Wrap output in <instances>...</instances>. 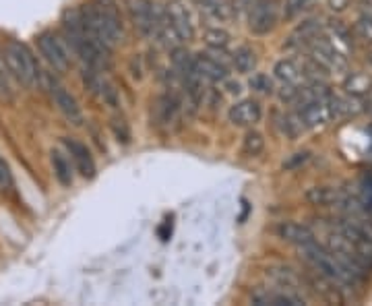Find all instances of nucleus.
Instances as JSON below:
<instances>
[{
    "instance_id": "obj_1",
    "label": "nucleus",
    "mask_w": 372,
    "mask_h": 306,
    "mask_svg": "<svg viewBox=\"0 0 372 306\" xmlns=\"http://www.w3.org/2000/svg\"><path fill=\"white\" fill-rule=\"evenodd\" d=\"M81 15H83L85 31L110 52L122 42L124 29L114 0H95L85 8H81Z\"/></svg>"
},
{
    "instance_id": "obj_2",
    "label": "nucleus",
    "mask_w": 372,
    "mask_h": 306,
    "mask_svg": "<svg viewBox=\"0 0 372 306\" xmlns=\"http://www.w3.org/2000/svg\"><path fill=\"white\" fill-rule=\"evenodd\" d=\"M300 250V257L314 269L319 271L321 275H325L327 280H331L333 284L341 286V288H354V286H360L364 280L358 278L356 273H352L339 259L333 250L316 244V240L312 242H306V244H300L298 246Z\"/></svg>"
},
{
    "instance_id": "obj_3",
    "label": "nucleus",
    "mask_w": 372,
    "mask_h": 306,
    "mask_svg": "<svg viewBox=\"0 0 372 306\" xmlns=\"http://www.w3.org/2000/svg\"><path fill=\"white\" fill-rule=\"evenodd\" d=\"M2 58H4V65H6L10 77L19 85L27 87V90L37 85L40 71H37L35 58H33L31 50L27 48V44L17 42V40H8L4 44V50H2Z\"/></svg>"
},
{
    "instance_id": "obj_4",
    "label": "nucleus",
    "mask_w": 372,
    "mask_h": 306,
    "mask_svg": "<svg viewBox=\"0 0 372 306\" xmlns=\"http://www.w3.org/2000/svg\"><path fill=\"white\" fill-rule=\"evenodd\" d=\"M126 6L135 27L143 35L155 40L160 21L164 17V4H158L153 0H126Z\"/></svg>"
},
{
    "instance_id": "obj_5",
    "label": "nucleus",
    "mask_w": 372,
    "mask_h": 306,
    "mask_svg": "<svg viewBox=\"0 0 372 306\" xmlns=\"http://www.w3.org/2000/svg\"><path fill=\"white\" fill-rule=\"evenodd\" d=\"M308 52L310 58H314L321 67H325L327 71H335V73H344L348 69V60L346 56L339 52V48L335 46L333 40H329L327 35H316L312 37L308 44Z\"/></svg>"
},
{
    "instance_id": "obj_6",
    "label": "nucleus",
    "mask_w": 372,
    "mask_h": 306,
    "mask_svg": "<svg viewBox=\"0 0 372 306\" xmlns=\"http://www.w3.org/2000/svg\"><path fill=\"white\" fill-rule=\"evenodd\" d=\"M69 44H65L56 33L52 31H44L37 35V48L42 52V56L46 58V62L56 71V73H65L71 67V54H69Z\"/></svg>"
},
{
    "instance_id": "obj_7",
    "label": "nucleus",
    "mask_w": 372,
    "mask_h": 306,
    "mask_svg": "<svg viewBox=\"0 0 372 306\" xmlns=\"http://www.w3.org/2000/svg\"><path fill=\"white\" fill-rule=\"evenodd\" d=\"M279 0H255L248 8V29L257 35L273 31L279 21Z\"/></svg>"
},
{
    "instance_id": "obj_8",
    "label": "nucleus",
    "mask_w": 372,
    "mask_h": 306,
    "mask_svg": "<svg viewBox=\"0 0 372 306\" xmlns=\"http://www.w3.org/2000/svg\"><path fill=\"white\" fill-rule=\"evenodd\" d=\"M48 90H50V96L56 103V108L60 110V114L73 124V126H81L85 122V116H83V110L77 102V98L54 77L48 79Z\"/></svg>"
},
{
    "instance_id": "obj_9",
    "label": "nucleus",
    "mask_w": 372,
    "mask_h": 306,
    "mask_svg": "<svg viewBox=\"0 0 372 306\" xmlns=\"http://www.w3.org/2000/svg\"><path fill=\"white\" fill-rule=\"evenodd\" d=\"M164 12L168 23L174 27V31L180 35L183 42H188L194 37L196 29H194V19L190 8L186 6L183 0H170L168 4H164Z\"/></svg>"
},
{
    "instance_id": "obj_10",
    "label": "nucleus",
    "mask_w": 372,
    "mask_h": 306,
    "mask_svg": "<svg viewBox=\"0 0 372 306\" xmlns=\"http://www.w3.org/2000/svg\"><path fill=\"white\" fill-rule=\"evenodd\" d=\"M83 81H85V87L92 92L99 102L108 103V105H116L118 103V92L108 81V77L103 75V71H95V69L87 67V71L83 73Z\"/></svg>"
},
{
    "instance_id": "obj_11",
    "label": "nucleus",
    "mask_w": 372,
    "mask_h": 306,
    "mask_svg": "<svg viewBox=\"0 0 372 306\" xmlns=\"http://www.w3.org/2000/svg\"><path fill=\"white\" fill-rule=\"evenodd\" d=\"M298 116H300L304 128H319V126H325V124L333 118L331 103H329V96H327V98H321V100H316V102L306 103L304 108H298Z\"/></svg>"
},
{
    "instance_id": "obj_12",
    "label": "nucleus",
    "mask_w": 372,
    "mask_h": 306,
    "mask_svg": "<svg viewBox=\"0 0 372 306\" xmlns=\"http://www.w3.org/2000/svg\"><path fill=\"white\" fill-rule=\"evenodd\" d=\"M71 160H73V166L77 168V172L83 176V178H93L95 176V162H93L92 151L87 149V145H83L81 141L77 139H71V137H65L62 139Z\"/></svg>"
},
{
    "instance_id": "obj_13",
    "label": "nucleus",
    "mask_w": 372,
    "mask_h": 306,
    "mask_svg": "<svg viewBox=\"0 0 372 306\" xmlns=\"http://www.w3.org/2000/svg\"><path fill=\"white\" fill-rule=\"evenodd\" d=\"M261 116H263L261 103L255 102V100H240V102L234 103L228 112L230 122L236 124V126H253L261 120Z\"/></svg>"
},
{
    "instance_id": "obj_14",
    "label": "nucleus",
    "mask_w": 372,
    "mask_h": 306,
    "mask_svg": "<svg viewBox=\"0 0 372 306\" xmlns=\"http://www.w3.org/2000/svg\"><path fill=\"white\" fill-rule=\"evenodd\" d=\"M265 278H267L269 286H273V288H278V290L300 292V288H302V278H300L294 269L283 267V265L267 267V269H265Z\"/></svg>"
},
{
    "instance_id": "obj_15",
    "label": "nucleus",
    "mask_w": 372,
    "mask_h": 306,
    "mask_svg": "<svg viewBox=\"0 0 372 306\" xmlns=\"http://www.w3.org/2000/svg\"><path fill=\"white\" fill-rule=\"evenodd\" d=\"M350 197L335 187H312L306 191V201L314 207H341Z\"/></svg>"
},
{
    "instance_id": "obj_16",
    "label": "nucleus",
    "mask_w": 372,
    "mask_h": 306,
    "mask_svg": "<svg viewBox=\"0 0 372 306\" xmlns=\"http://www.w3.org/2000/svg\"><path fill=\"white\" fill-rule=\"evenodd\" d=\"M194 69L205 81H211V83H219V81L228 79L226 67L217 58H213L209 54H203V52L194 56Z\"/></svg>"
},
{
    "instance_id": "obj_17",
    "label": "nucleus",
    "mask_w": 372,
    "mask_h": 306,
    "mask_svg": "<svg viewBox=\"0 0 372 306\" xmlns=\"http://www.w3.org/2000/svg\"><path fill=\"white\" fill-rule=\"evenodd\" d=\"M278 236L283 242H289V244H296V246L314 240V232L308 226L298 223V221H281L278 226Z\"/></svg>"
},
{
    "instance_id": "obj_18",
    "label": "nucleus",
    "mask_w": 372,
    "mask_h": 306,
    "mask_svg": "<svg viewBox=\"0 0 372 306\" xmlns=\"http://www.w3.org/2000/svg\"><path fill=\"white\" fill-rule=\"evenodd\" d=\"M273 73H276V77H278L283 85H296V87H300L302 81L306 79L302 65H298V62L291 60V58L279 60L278 65L273 67Z\"/></svg>"
},
{
    "instance_id": "obj_19",
    "label": "nucleus",
    "mask_w": 372,
    "mask_h": 306,
    "mask_svg": "<svg viewBox=\"0 0 372 306\" xmlns=\"http://www.w3.org/2000/svg\"><path fill=\"white\" fill-rule=\"evenodd\" d=\"M50 164H52L56 180L62 187H71L73 180H75V176H73V160H69L60 149H52L50 151Z\"/></svg>"
},
{
    "instance_id": "obj_20",
    "label": "nucleus",
    "mask_w": 372,
    "mask_h": 306,
    "mask_svg": "<svg viewBox=\"0 0 372 306\" xmlns=\"http://www.w3.org/2000/svg\"><path fill=\"white\" fill-rule=\"evenodd\" d=\"M333 118H350L362 112V102L356 96H329Z\"/></svg>"
},
{
    "instance_id": "obj_21",
    "label": "nucleus",
    "mask_w": 372,
    "mask_h": 306,
    "mask_svg": "<svg viewBox=\"0 0 372 306\" xmlns=\"http://www.w3.org/2000/svg\"><path fill=\"white\" fill-rule=\"evenodd\" d=\"M232 62H234V69L242 75H251L255 69H257V54L253 48L248 46H240L234 54H232Z\"/></svg>"
},
{
    "instance_id": "obj_22",
    "label": "nucleus",
    "mask_w": 372,
    "mask_h": 306,
    "mask_svg": "<svg viewBox=\"0 0 372 306\" xmlns=\"http://www.w3.org/2000/svg\"><path fill=\"white\" fill-rule=\"evenodd\" d=\"M344 87H346V92L350 96L362 98V96H366L372 90V79L369 75H364V73H350L348 79H346V83H344Z\"/></svg>"
},
{
    "instance_id": "obj_23",
    "label": "nucleus",
    "mask_w": 372,
    "mask_h": 306,
    "mask_svg": "<svg viewBox=\"0 0 372 306\" xmlns=\"http://www.w3.org/2000/svg\"><path fill=\"white\" fill-rule=\"evenodd\" d=\"M205 44H207L209 48H213V50L223 52V50H228V48H230V44H232V35H230L226 29L211 27V29H207V31H205Z\"/></svg>"
},
{
    "instance_id": "obj_24",
    "label": "nucleus",
    "mask_w": 372,
    "mask_h": 306,
    "mask_svg": "<svg viewBox=\"0 0 372 306\" xmlns=\"http://www.w3.org/2000/svg\"><path fill=\"white\" fill-rule=\"evenodd\" d=\"M201 8L217 21H226L232 15V8L226 0H201Z\"/></svg>"
},
{
    "instance_id": "obj_25",
    "label": "nucleus",
    "mask_w": 372,
    "mask_h": 306,
    "mask_svg": "<svg viewBox=\"0 0 372 306\" xmlns=\"http://www.w3.org/2000/svg\"><path fill=\"white\" fill-rule=\"evenodd\" d=\"M263 149H265V139H263V135H261L259 130H248V133L244 135V141H242V151H244L246 155L255 158V155L263 153Z\"/></svg>"
},
{
    "instance_id": "obj_26",
    "label": "nucleus",
    "mask_w": 372,
    "mask_h": 306,
    "mask_svg": "<svg viewBox=\"0 0 372 306\" xmlns=\"http://www.w3.org/2000/svg\"><path fill=\"white\" fill-rule=\"evenodd\" d=\"M0 100H12V85H10V73L4 65V58L0 54Z\"/></svg>"
},
{
    "instance_id": "obj_27",
    "label": "nucleus",
    "mask_w": 372,
    "mask_h": 306,
    "mask_svg": "<svg viewBox=\"0 0 372 306\" xmlns=\"http://www.w3.org/2000/svg\"><path fill=\"white\" fill-rule=\"evenodd\" d=\"M356 33L364 44H372V17L371 15H362L356 21Z\"/></svg>"
},
{
    "instance_id": "obj_28",
    "label": "nucleus",
    "mask_w": 372,
    "mask_h": 306,
    "mask_svg": "<svg viewBox=\"0 0 372 306\" xmlns=\"http://www.w3.org/2000/svg\"><path fill=\"white\" fill-rule=\"evenodd\" d=\"M255 92H259V94H273V81L267 77V75H263V73H257V75H253L251 77V83H248Z\"/></svg>"
},
{
    "instance_id": "obj_29",
    "label": "nucleus",
    "mask_w": 372,
    "mask_h": 306,
    "mask_svg": "<svg viewBox=\"0 0 372 306\" xmlns=\"http://www.w3.org/2000/svg\"><path fill=\"white\" fill-rule=\"evenodd\" d=\"M12 187H15L12 172L8 168V164L4 162V158L0 155V193H8V191H12Z\"/></svg>"
},
{
    "instance_id": "obj_30",
    "label": "nucleus",
    "mask_w": 372,
    "mask_h": 306,
    "mask_svg": "<svg viewBox=\"0 0 372 306\" xmlns=\"http://www.w3.org/2000/svg\"><path fill=\"white\" fill-rule=\"evenodd\" d=\"M314 0H285V12L289 17H296V15H302L304 10H308L312 6Z\"/></svg>"
},
{
    "instance_id": "obj_31",
    "label": "nucleus",
    "mask_w": 372,
    "mask_h": 306,
    "mask_svg": "<svg viewBox=\"0 0 372 306\" xmlns=\"http://www.w3.org/2000/svg\"><path fill=\"white\" fill-rule=\"evenodd\" d=\"M310 160V151H298L294 155H289L285 162H283V170H296L300 168L302 164H306Z\"/></svg>"
},
{
    "instance_id": "obj_32",
    "label": "nucleus",
    "mask_w": 372,
    "mask_h": 306,
    "mask_svg": "<svg viewBox=\"0 0 372 306\" xmlns=\"http://www.w3.org/2000/svg\"><path fill=\"white\" fill-rule=\"evenodd\" d=\"M329 6L333 10H344L348 6V0H329Z\"/></svg>"
},
{
    "instance_id": "obj_33",
    "label": "nucleus",
    "mask_w": 372,
    "mask_h": 306,
    "mask_svg": "<svg viewBox=\"0 0 372 306\" xmlns=\"http://www.w3.org/2000/svg\"><path fill=\"white\" fill-rule=\"evenodd\" d=\"M371 62H372V54H371Z\"/></svg>"
},
{
    "instance_id": "obj_34",
    "label": "nucleus",
    "mask_w": 372,
    "mask_h": 306,
    "mask_svg": "<svg viewBox=\"0 0 372 306\" xmlns=\"http://www.w3.org/2000/svg\"><path fill=\"white\" fill-rule=\"evenodd\" d=\"M371 130H372V126H371Z\"/></svg>"
}]
</instances>
